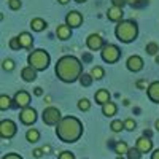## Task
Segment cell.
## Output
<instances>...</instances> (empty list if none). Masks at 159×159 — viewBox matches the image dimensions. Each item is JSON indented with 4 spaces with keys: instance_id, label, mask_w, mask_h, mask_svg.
<instances>
[{
    "instance_id": "cell-12",
    "label": "cell",
    "mask_w": 159,
    "mask_h": 159,
    "mask_svg": "<svg viewBox=\"0 0 159 159\" xmlns=\"http://www.w3.org/2000/svg\"><path fill=\"white\" fill-rule=\"evenodd\" d=\"M126 65H127V69L130 70V72H134V73H137V72H140L142 69H143V59L140 57V56H130L129 59H127V62H126Z\"/></svg>"
},
{
    "instance_id": "cell-16",
    "label": "cell",
    "mask_w": 159,
    "mask_h": 159,
    "mask_svg": "<svg viewBox=\"0 0 159 159\" xmlns=\"http://www.w3.org/2000/svg\"><path fill=\"white\" fill-rule=\"evenodd\" d=\"M18 40H19V45H21V48H24V49H32L34 38H32V35H30L29 32H22V34H19Z\"/></svg>"
},
{
    "instance_id": "cell-23",
    "label": "cell",
    "mask_w": 159,
    "mask_h": 159,
    "mask_svg": "<svg viewBox=\"0 0 159 159\" xmlns=\"http://www.w3.org/2000/svg\"><path fill=\"white\" fill-rule=\"evenodd\" d=\"M127 151H129V147H127L126 142H118V143L115 145V153H118L119 156L127 154Z\"/></svg>"
},
{
    "instance_id": "cell-19",
    "label": "cell",
    "mask_w": 159,
    "mask_h": 159,
    "mask_svg": "<svg viewBox=\"0 0 159 159\" xmlns=\"http://www.w3.org/2000/svg\"><path fill=\"white\" fill-rule=\"evenodd\" d=\"M94 99H96V102L99 105H102V107H103L105 103L110 102V92L107 89H99L96 94H94Z\"/></svg>"
},
{
    "instance_id": "cell-4",
    "label": "cell",
    "mask_w": 159,
    "mask_h": 159,
    "mask_svg": "<svg viewBox=\"0 0 159 159\" xmlns=\"http://www.w3.org/2000/svg\"><path fill=\"white\" fill-rule=\"evenodd\" d=\"M27 62H29L30 67L35 69L37 72L38 70H45L49 65V54L45 49H35V51H32L29 54Z\"/></svg>"
},
{
    "instance_id": "cell-24",
    "label": "cell",
    "mask_w": 159,
    "mask_h": 159,
    "mask_svg": "<svg viewBox=\"0 0 159 159\" xmlns=\"http://www.w3.org/2000/svg\"><path fill=\"white\" fill-rule=\"evenodd\" d=\"M94 80H102L103 78V75H105V72H103V69L102 67H99V65H96V67H92L91 69V73H89Z\"/></svg>"
},
{
    "instance_id": "cell-40",
    "label": "cell",
    "mask_w": 159,
    "mask_h": 159,
    "mask_svg": "<svg viewBox=\"0 0 159 159\" xmlns=\"http://www.w3.org/2000/svg\"><path fill=\"white\" fill-rule=\"evenodd\" d=\"M34 94H35V96H42V94H43V89H42V88H35Z\"/></svg>"
},
{
    "instance_id": "cell-27",
    "label": "cell",
    "mask_w": 159,
    "mask_h": 159,
    "mask_svg": "<svg viewBox=\"0 0 159 159\" xmlns=\"http://www.w3.org/2000/svg\"><path fill=\"white\" fill-rule=\"evenodd\" d=\"M145 49H147L148 54L154 56V54H157V52H159V45H157V43H154V42H151V43H148V45H147V48H145Z\"/></svg>"
},
{
    "instance_id": "cell-9",
    "label": "cell",
    "mask_w": 159,
    "mask_h": 159,
    "mask_svg": "<svg viewBox=\"0 0 159 159\" xmlns=\"http://www.w3.org/2000/svg\"><path fill=\"white\" fill-rule=\"evenodd\" d=\"M19 121L22 124H25V126H32L37 121V111H35V108H32V107L24 108L19 113Z\"/></svg>"
},
{
    "instance_id": "cell-11",
    "label": "cell",
    "mask_w": 159,
    "mask_h": 159,
    "mask_svg": "<svg viewBox=\"0 0 159 159\" xmlns=\"http://www.w3.org/2000/svg\"><path fill=\"white\" fill-rule=\"evenodd\" d=\"M83 22V15L80 11H70L67 13V16H65V24L69 25V27H80Z\"/></svg>"
},
{
    "instance_id": "cell-32",
    "label": "cell",
    "mask_w": 159,
    "mask_h": 159,
    "mask_svg": "<svg viewBox=\"0 0 159 159\" xmlns=\"http://www.w3.org/2000/svg\"><path fill=\"white\" fill-rule=\"evenodd\" d=\"M126 2L130 5V7H135V8H140L143 5L148 3V0H126Z\"/></svg>"
},
{
    "instance_id": "cell-36",
    "label": "cell",
    "mask_w": 159,
    "mask_h": 159,
    "mask_svg": "<svg viewBox=\"0 0 159 159\" xmlns=\"http://www.w3.org/2000/svg\"><path fill=\"white\" fill-rule=\"evenodd\" d=\"M57 159H75V156H73V153H70V151H62Z\"/></svg>"
},
{
    "instance_id": "cell-25",
    "label": "cell",
    "mask_w": 159,
    "mask_h": 159,
    "mask_svg": "<svg viewBox=\"0 0 159 159\" xmlns=\"http://www.w3.org/2000/svg\"><path fill=\"white\" fill-rule=\"evenodd\" d=\"M10 107H11V99L8 96L2 94V96H0V110H7Z\"/></svg>"
},
{
    "instance_id": "cell-7",
    "label": "cell",
    "mask_w": 159,
    "mask_h": 159,
    "mask_svg": "<svg viewBox=\"0 0 159 159\" xmlns=\"http://www.w3.org/2000/svg\"><path fill=\"white\" fill-rule=\"evenodd\" d=\"M16 124L11 121V119H3L0 123V137L2 139H11L16 134Z\"/></svg>"
},
{
    "instance_id": "cell-14",
    "label": "cell",
    "mask_w": 159,
    "mask_h": 159,
    "mask_svg": "<svg viewBox=\"0 0 159 159\" xmlns=\"http://www.w3.org/2000/svg\"><path fill=\"white\" fill-rule=\"evenodd\" d=\"M147 94H148V97H150L151 102L159 103V81H153V83L148 86Z\"/></svg>"
},
{
    "instance_id": "cell-35",
    "label": "cell",
    "mask_w": 159,
    "mask_h": 159,
    "mask_svg": "<svg viewBox=\"0 0 159 159\" xmlns=\"http://www.w3.org/2000/svg\"><path fill=\"white\" fill-rule=\"evenodd\" d=\"M8 45H10V48H11V49H19V48H21V45H19V40H18V37L11 38Z\"/></svg>"
},
{
    "instance_id": "cell-38",
    "label": "cell",
    "mask_w": 159,
    "mask_h": 159,
    "mask_svg": "<svg viewBox=\"0 0 159 159\" xmlns=\"http://www.w3.org/2000/svg\"><path fill=\"white\" fill-rule=\"evenodd\" d=\"M2 159H22L19 154H16V153H10V154H7V156H3Z\"/></svg>"
},
{
    "instance_id": "cell-30",
    "label": "cell",
    "mask_w": 159,
    "mask_h": 159,
    "mask_svg": "<svg viewBox=\"0 0 159 159\" xmlns=\"http://www.w3.org/2000/svg\"><path fill=\"white\" fill-rule=\"evenodd\" d=\"M127 159H140L142 157V153L137 150V148H129V151H127Z\"/></svg>"
},
{
    "instance_id": "cell-29",
    "label": "cell",
    "mask_w": 159,
    "mask_h": 159,
    "mask_svg": "<svg viewBox=\"0 0 159 159\" xmlns=\"http://www.w3.org/2000/svg\"><path fill=\"white\" fill-rule=\"evenodd\" d=\"M78 108L81 110V111H88L91 108V102L88 99H80L78 100Z\"/></svg>"
},
{
    "instance_id": "cell-45",
    "label": "cell",
    "mask_w": 159,
    "mask_h": 159,
    "mask_svg": "<svg viewBox=\"0 0 159 159\" xmlns=\"http://www.w3.org/2000/svg\"><path fill=\"white\" fill-rule=\"evenodd\" d=\"M156 129L159 130V119H157V121H156Z\"/></svg>"
},
{
    "instance_id": "cell-39",
    "label": "cell",
    "mask_w": 159,
    "mask_h": 159,
    "mask_svg": "<svg viewBox=\"0 0 159 159\" xmlns=\"http://www.w3.org/2000/svg\"><path fill=\"white\" fill-rule=\"evenodd\" d=\"M42 154H43V150H42V148L34 150V156H35V157H42Z\"/></svg>"
},
{
    "instance_id": "cell-3",
    "label": "cell",
    "mask_w": 159,
    "mask_h": 159,
    "mask_svg": "<svg viewBox=\"0 0 159 159\" xmlns=\"http://www.w3.org/2000/svg\"><path fill=\"white\" fill-rule=\"evenodd\" d=\"M115 35L119 42L123 43H130L134 42L139 35V27L134 21H121L118 22L116 29H115Z\"/></svg>"
},
{
    "instance_id": "cell-21",
    "label": "cell",
    "mask_w": 159,
    "mask_h": 159,
    "mask_svg": "<svg viewBox=\"0 0 159 159\" xmlns=\"http://www.w3.org/2000/svg\"><path fill=\"white\" fill-rule=\"evenodd\" d=\"M116 110H118V107H116V103H115V102H108V103H105L103 107H102V113L107 116V118L116 115Z\"/></svg>"
},
{
    "instance_id": "cell-31",
    "label": "cell",
    "mask_w": 159,
    "mask_h": 159,
    "mask_svg": "<svg viewBox=\"0 0 159 159\" xmlns=\"http://www.w3.org/2000/svg\"><path fill=\"white\" fill-rule=\"evenodd\" d=\"M92 78L91 75H88V73H83L81 75V78H80V83H81V86H91V83H92Z\"/></svg>"
},
{
    "instance_id": "cell-47",
    "label": "cell",
    "mask_w": 159,
    "mask_h": 159,
    "mask_svg": "<svg viewBox=\"0 0 159 159\" xmlns=\"http://www.w3.org/2000/svg\"><path fill=\"white\" fill-rule=\"evenodd\" d=\"M156 64H159V54L156 56Z\"/></svg>"
},
{
    "instance_id": "cell-33",
    "label": "cell",
    "mask_w": 159,
    "mask_h": 159,
    "mask_svg": "<svg viewBox=\"0 0 159 159\" xmlns=\"http://www.w3.org/2000/svg\"><path fill=\"white\" fill-rule=\"evenodd\" d=\"M135 126L137 124H135V121L132 118H129V119H126V121H124V129H127V130H134Z\"/></svg>"
},
{
    "instance_id": "cell-18",
    "label": "cell",
    "mask_w": 159,
    "mask_h": 159,
    "mask_svg": "<svg viewBox=\"0 0 159 159\" xmlns=\"http://www.w3.org/2000/svg\"><path fill=\"white\" fill-rule=\"evenodd\" d=\"M56 35H57L59 40H69L70 35H72V27H69L67 24H61L56 29Z\"/></svg>"
},
{
    "instance_id": "cell-8",
    "label": "cell",
    "mask_w": 159,
    "mask_h": 159,
    "mask_svg": "<svg viewBox=\"0 0 159 159\" xmlns=\"http://www.w3.org/2000/svg\"><path fill=\"white\" fill-rule=\"evenodd\" d=\"M13 102H15V105L18 108H27L29 107V103H30V94L27 91H24V89H21V91H18L16 94H15V97H13Z\"/></svg>"
},
{
    "instance_id": "cell-26",
    "label": "cell",
    "mask_w": 159,
    "mask_h": 159,
    "mask_svg": "<svg viewBox=\"0 0 159 159\" xmlns=\"http://www.w3.org/2000/svg\"><path fill=\"white\" fill-rule=\"evenodd\" d=\"M110 127H111V130H113V132H121V130L124 129V121H119V119H115V121H111Z\"/></svg>"
},
{
    "instance_id": "cell-10",
    "label": "cell",
    "mask_w": 159,
    "mask_h": 159,
    "mask_svg": "<svg viewBox=\"0 0 159 159\" xmlns=\"http://www.w3.org/2000/svg\"><path fill=\"white\" fill-rule=\"evenodd\" d=\"M86 46L91 49V51H99L102 49L105 45H103V38L99 35V34H91L88 38H86Z\"/></svg>"
},
{
    "instance_id": "cell-28",
    "label": "cell",
    "mask_w": 159,
    "mask_h": 159,
    "mask_svg": "<svg viewBox=\"0 0 159 159\" xmlns=\"http://www.w3.org/2000/svg\"><path fill=\"white\" fill-rule=\"evenodd\" d=\"M2 69H3L5 72H11L13 69H15V61H13V59H3Z\"/></svg>"
},
{
    "instance_id": "cell-41",
    "label": "cell",
    "mask_w": 159,
    "mask_h": 159,
    "mask_svg": "<svg viewBox=\"0 0 159 159\" xmlns=\"http://www.w3.org/2000/svg\"><path fill=\"white\" fill-rule=\"evenodd\" d=\"M151 159H159V148L153 151V154H151Z\"/></svg>"
},
{
    "instance_id": "cell-5",
    "label": "cell",
    "mask_w": 159,
    "mask_h": 159,
    "mask_svg": "<svg viewBox=\"0 0 159 159\" xmlns=\"http://www.w3.org/2000/svg\"><path fill=\"white\" fill-rule=\"evenodd\" d=\"M100 56L105 62H108V64H115L118 62V59L121 57V49H119L116 45H105L100 51Z\"/></svg>"
},
{
    "instance_id": "cell-13",
    "label": "cell",
    "mask_w": 159,
    "mask_h": 159,
    "mask_svg": "<svg viewBox=\"0 0 159 159\" xmlns=\"http://www.w3.org/2000/svg\"><path fill=\"white\" fill-rule=\"evenodd\" d=\"M135 148H137L140 153H150L151 148H153V142L150 140V137H145V135H143V137H139Z\"/></svg>"
},
{
    "instance_id": "cell-43",
    "label": "cell",
    "mask_w": 159,
    "mask_h": 159,
    "mask_svg": "<svg viewBox=\"0 0 159 159\" xmlns=\"http://www.w3.org/2000/svg\"><path fill=\"white\" fill-rule=\"evenodd\" d=\"M42 150H43V153H49L51 151V147H49V145H46V147H43Z\"/></svg>"
},
{
    "instance_id": "cell-44",
    "label": "cell",
    "mask_w": 159,
    "mask_h": 159,
    "mask_svg": "<svg viewBox=\"0 0 159 159\" xmlns=\"http://www.w3.org/2000/svg\"><path fill=\"white\" fill-rule=\"evenodd\" d=\"M57 2H59L61 5H65V3H69V2H70V0H57Z\"/></svg>"
},
{
    "instance_id": "cell-6",
    "label": "cell",
    "mask_w": 159,
    "mask_h": 159,
    "mask_svg": "<svg viewBox=\"0 0 159 159\" xmlns=\"http://www.w3.org/2000/svg\"><path fill=\"white\" fill-rule=\"evenodd\" d=\"M43 123L48 124V126H57L61 121H62V116H61V111L54 107H48L43 110Z\"/></svg>"
},
{
    "instance_id": "cell-2",
    "label": "cell",
    "mask_w": 159,
    "mask_h": 159,
    "mask_svg": "<svg viewBox=\"0 0 159 159\" xmlns=\"http://www.w3.org/2000/svg\"><path fill=\"white\" fill-rule=\"evenodd\" d=\"M56 135L65 143H73L83 135V124L75 116H65L56 127Z\"/></svg>"
},
{
    "instance_id": "cell-15",
    "label": "cell",
    "mask_w": 159,
    "mask_h": 159,
    "mask_svg": "<svg viewBox=\"0 0 159 159\" xmlns=\"http://www.w3.org/2000/svg\"><path fill=\"white\" fill-rule=\"evenodd\" d=\"M123 15H124L123 8H116V7H111L107 11V18L110 21H113V22H121L123 21Z\"/></svg>"
},
{
    "instance_id": "cell-20",
    "label": "cell",
    "mask_w": 159,
    "mask_h": 159,
    "mask_svg": "<svg viewBox=\"0 0 159 159\" xmlns=\"http://www.w3.org/2000/svg\"><path fill=\"white\" fill-rule=\"evenodd\" d=\"M30 27H32V30H35V32H42V30L46 29V22H45V19H42V18H34V19L30 21Z\"/></svg>"
},
{
    "instance_id": "cell-46",
    "label": "cell",
    "mask_w": 159,
    "mask_h": 159,
    "mask_svg": "<svg viewBox=\"0 0 159 159\" xmlns=\"http://www.w3.org/2000/svg\"><path fill=\"white\" fill-rule=\"evenodd\" d=\"M75 2H78V3H83V2H86V0H75Z\"/></svg>"
},
{
    "instance_id": "cell-34",
    "label": "cell",
    "mask_w": 159,
    "mask_h": 159,
    "mask_svg": "<svg viewBox=\"0 0 159 159\" xmlns=\"http://www.w3.org/2000/svg\"><path fill=\"white\" fill-rule=\"evenodd\" d=\"M10 10H19L21 8V0H8Z\"/></svg>"
},
{
    "instance_id": "cell-48",
    "label": "cell",
    "mask_w": 159,
    "mask_h": 159,
    "mask_svg": "<svg viewBox=\"0 0 159 159\" xmlns=\"http://www.w3.org/2000/svg\"><path fill=\"white\" fill-rule=\"evenodd\" d=\"M116 159H124V157H123V156H119V157H116Z\"/></svg>"
},
{
    "instance_id": "cell-22",
    "label": "cell",
    "mask_w": 159,
    "mask_h": 159,
    "mask_svg": "<svg viewBox=\"0 0 159 159\" xmlns=\"http://www.w3.org/2000/svg\"><path fill=\"white\" fill-rule=\"evenodd\" d=\"M25 139H27V142L30 143H35L40 140V132L37 129H29L27 132H25Z\"/></svg>"
},
{
    "instance_id": "cell-42",
    "label": "cell",
    "mask_w": 159,
    "mask_h": 159,
    "mask_svg": "<svg viewBox=\"0 0 159 159\" xmlns=\"http://www.w3.org/2000/svg\"><path fill=\"white\" fill-rule=\"evenodd\" d=\"M137 86H139V88H145V86H147V81H143V80H142V81L137 83Z\"/></svg>"
},
{
    "instance_id": "cell-1",
    "label": "cell",
    "mask_w": 159,
    "mask_h": 159,
    "mask_svg": "<svg viewBox=\"0 0 159 159\" xmlns=\"http://www.w3.org/2000/svg\"><path fill=\"white\" fill-rule=\"evenodd\" d=\"M56 75L64 83H73L83 75V64L75 56H62L56 64Z\"/></svg>"
},
{
    "instance_id": "cell-37",
    "label": "cell",
    "mask_w": 159,
    "mask_h": 159,
    "mask_svg": "<svg viewBox=\"0 0 159 159\" xmlns=\"http://www.w3.org/2000/svg\"><path fill=\"white\" fill-rule=\"evenodd\" d=\"M111 3H113V7H116V8H123L127 2H126V0H111Z\"/></svg>"
},
{
    "instance_id": "cell-17",
    "label": "cell",
    "mask_w": 159,
    "mask_h": 159,
    "mask_svg": "<svg viewBox=\"0 0 159 159\" xmlns=\"http://www.w3.org/2000/svg\"><path fill=\"white\" fill-rule=\"evenodd\" d=\"M21 76H22L24 81L32 83V81H35V80H37V70L32 69L30 65H27V67H24V69L21 70Z\"/></svg>"
}]
</instances>
